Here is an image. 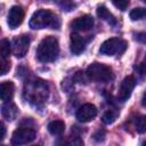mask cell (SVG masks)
Here are the masks:
<instances>
[{
	"mask_svg": "<svg viewBox=\"0 0 146 146\" xmlns=\"http://www.w3.org/2000/svg\"><path fill=\"white\" fill-rule=\"evenodd\" d=\"M35 130L30 127L18 128L13 132L11 136V145L13 146H22L26 145L35 139Z\"/></svg>",
	"mask_w": 146,
	"mask_h": 146,
	"instance_id": "obj_5",
	"label": "cell"
},
{
	"mask_svg": "<svg viewBox=\"0 0 146 146\" xmlns=\"http://www.w3.org/2000/svg\"><path fill=\"white\" fill-rule=\"evenodd\" d=\"M0 127H1V139L3 140L5 139V136H6V128H5V124L2 122L0 123Z\"/></svg>",
	"mask_w": 146,
	"mask_h": 146,
	"instance_id": "obj_25",
	"label": "cell"
},
{
	"mask_svg": "<svg viewBox=\"0 0 146 146\" xmlns=\"http://www.w3.org/2000/svg\"><path fill=\"white\" fill-rule=\"evenodd\" d=\"M138 70H139V73H140V75H141L143 78H146V57H145L144 62H143V63L139 65Z\"/></svg>",
	"mask_w": 146,
	"mask_h": 146,
	"instance_id": "obj_24",
	"label": "cell"
},
{
	"mask_svg": "<svg viewBox=\"0 0 146 146\" xmlns=\"http://www.w3.org/2000/svg\"><path fill=\"white\" fill-rule=\"evenodd\" d=\"M87 40L78 33H72L70 39V48L74 55H80L86 49Z\"/></svg>",
	"mask_w": 146,
	"mask_h": 146,
	"instance_id": "obj_11",
	"label": "cell"
},
{
	"mask_svg": "<svg viewBox=\"0 0 146 146\" xmlns=\"http://www.w3.org/2000/svg\"><path fill=\"white\" fill-rule=\"evenodd\" d=\"M130 18L132 21H139L144 17H146V8H143V7H138V8H135L130 11L129 14Z\"/></svg>",
	"mask_w": 146,
	"mask_h": 146,
	"instance_id": "obj_18",
	"label": "cell"
},
{
	"mask_svg": "<svg viewBox=\"0 0 146 146\" xmlns=\"http://www.w3.org/2000/svg\"><path fill=\"white\" fill-rule=\"evenodd\" d=\"M56 146H83V141L78 136H68L58 140Z\"/></svg>",
	"mask_w": 146,
	"mask_h": 146,
	"instance_id": "obj_15",
	"label": "cell"
},
{
	"mask_svg": "<svg viewBox=\"0 0 146 146\" xmlns=\"http://www.w3.org/2000/svg\"><path fill=\"white\" fill-rule=\"evenodd\" d=\"M116 116H117V112H115L113 110H108L103 115V122L106 123V124H111V123H113L115 121Z\"/></svg>",
	"mask_w": 146,
	"mask_h": 146,
	"instance_id": "obj_19",
	"label": "cell"
},
{
	"mask_svg": "<svg viewBox=\"0 0 146 146\" xmlns=\"http://www.w3.org/2000/svg\"><path fill=\"white\" fill-rule=\"evenodd\" d=\"M59 24L60 23L57 15L48 9H39L34 11L30 19V27L34 30H40L46 27L58 29Z\"/></svg>",
	"mask_w": 146,
	"mask_h": 146,
	"instance_id": "obj_2",
	"label": "cell"
},
{
	"mask_svg": "<svg viewBox=\"0 0 146 146\" xmlns=\"http://www.w3.org/2000/svg\"><path fill=\"white\" fill-rule=\"evenodd\" d=\"M1 74L5 75L9 70H10V64L8 62V59H2L1 58Z\"/></svg>",
	"mask_w": 146,
	"mask_h": 146,
	"instance_id": "obj_22",
	"label": "cell"
},
{
	"mask_svg": "<svg viewBox=\"0 0 146 146\" xmlns=\"http://www.w3.org/2000/svg\"><path fill=\"white\" fill-rule=\"evenodd\" d=\"M29 47H30V38L29 35H25V34L16 36L11 42L13 54L17 58H23L29 51Z\"/></svg>",
	"mask_w": 146,
	"mask_h": 146,
	"instance_id": "obj_6",
	"label": "cell"
},
{
	"mask_svg": "<svg viewBox=\"0 0 146 146\" xmlns=\"http://www.w3.org/2000/svg\"><path fill=\"white\" fill-rule=\"evenodd\" d=\"M141 104L144 105V106H146V92L144 94V96H143V99H141Z\"/></svg>",
	"mask_w": 146,
	"mask_h": 146,
	"instance_id": "obj_26",
	"label": "cell"
},
{
	"mask_svg": "<svg viewBox=\"0 0 146 146\" xmlns=\"http://www.w3.org/2000/svg\"><path fill=\"white\" fill-rule=\"evenodd\" d=\"M97 15L99 18H102L103 21L107 22L110 25H115L116 24V19L115 17L112 15V13L105 7V6H99L97 8Z\"/></svg>",
	"mask_w": 146,
	"mask_h": 146,
	"instance_id": "obj_14",
	"label": "cell"
},
{
	"mask_svg": "<svg viewBox=\"0 0 146 146\" xmlns=\"http://www.w3.org/2000/svg\"><path fill=\"white\" fill-rule=\"evenodd\" d=\"M135 39H136L138 42L146 44V32H139V33H137L136 36H135Z\"/></svg>",
	"mask_w": 146,
	"mask_h": 146,
	"instance_id": "obj_23",
	"label": "cell"
},
{
	"mask_svg": "<svg viewBox=\"0 0 146 146\" xmlns=\"http://www.w3.org/2000/svg\"><path fill=\"white\" fill-rule=\"evenodd\" d=\"M143 146H146V140H145V141L143 143Z\"/></svg>",
	"mask_w": 146,
	"mask_h": 146,
	"instance_id": "obj_27",
	"label": "cell"
},
{
	"mask_svg": "<svg viewBox=\"0 0 146 146\" xmlns=\"http://www.w3.org/2000/svg\"><path fill=\"white\" fill-rule=\"evenodd\" d=\"M113 5H114L116 8H119L120 10H125V9H127V7L129 6V1H127V0L113 1Z\"/></svg>",
	"mask_w": 146,
	"mask_h": 146,
	"instance_id": "obj_21",
	"label": "cell"
},
{
	"mask_svg": "<svg viewBox=\"0 0 146 146\" xmlns=\"http://www.w3.org/2000/svg\"><path fill=\"white\" fill-rule=\"evenodd\" d=\"M11 50V44L9 42V40L7 39H2L0 41V54H1V58L2 59H7L9 54Z\"/></svg>",
	"mask_w": 146,
	"mask_h": 146,
	"instance_id": "obj_17",
	"label": "cell"
},
{
	"mask_svg": "<svg viewBox=\"0 0 146 146\" xmlns=\"http://www.w3.org/2000/svg\"><path fill=\"white\" fill-rule=\"evenodd\" d=\"M65 130V123L60 120H55V121H51L49 124H48V131L54 135V136H58V135H62Z\"/></svg>",
	"mask_w": 146,
	"mask_h": 146,
	"instance_id": "obj_16",
	"label": "cell"
},
{
	"mask_svg": "<svg viewBox=\"0 0 146 146\" xmlns=\"http://www.w3.org/2000/svg\"><path fill=\"white\" fill-rule=\"evenodd\" d=\"M135 86H136V79L132 75H129V76L124 78L122 80L121 84H120L119 92H117V98L121 102H125L131 96V92H132Z\"/></svg>",
	"mask_w": 146,
	"mask_h": 146,
	"instance_id": "obj_7",
	"label": "cell"
},
{
	"mask_svg": "<svg viewBox=\"0 0 146 146\" xmlns=\"http://www.w3.org/2000/svg\"><path fill=\"white\" fill-rule=\"evenodd\" d=\"M33 146H39V145H33Z\"/></svg>",
	"mask_w": 146,
	"mask_h": 146,
	"instance_id": "obj_28",
	"label": "cell"
},
{
	"mask_svg": "<svg viewBox=\"0 0 146 146\" xmlns=\"http://www.w3.org/2000/svg\"><path fill=\"white\" fill-rule=\"evenodd\" d=\"M87 76L89 80L95 82H107L113 78L112 68L102 63H92L88 66Z\"/></svg>",
	"mask_w": 146,
	"mask_h": 146,
	"instance_id": "obj_3",
	"label": "cell"
},
{
	"mask_svg": "<svg viewBox=\"0 0 146 146\" xmlns=\"http://www.w3.org/2000/svg\"><path fill=\"white\" fill-rule=\"evenodd\" d=\"M94 23H95V21L92 18V16L83 15V16H80V17L75 18L71 23V26L75 31H89V30L92 29Z\"/></svg>",
	"mask_w": 146,
	"mask_h": 146,
	"instance_id": "obj_10",
	"label": "cell"
},
{
	"mask_svg": "<svg viewBox=\"0 0 146 146\" xmlns=\"http://www.w3.org/2000/svg\"><path fill=\"white\" fill-rule=\"evenodd\" d=\"M1 113H2V116L7 120H14L16 116H17V113H18V110L16 107L15 104H13L11 102H7L2 105L1 107Z\"/></svg>",
	"mask_w": 146,
	"mask_h": 146,
	"instance_id": "obj_13",
	"label": "cell"
},
{
	"mask_svg": "<svg viewBox=\"0 0 146 146\" xmlns=\"http://www.w3.org/2000/svg\"><path fill=\"white\" fill-rule=\"evenodd\" d=\"M14 91H15V86L11 81H3L0 86V97L1 100H3L5 103L10 102L13 99L14 96Z\"/></svg>",
	"mask_w": 146,
	"mask_h": 146,
	"instance_id": "obj_12",
	"label": "cell"
},
{
	"mask_svg": "<svg viewBox=\"0 0 146 146\" xmlns=\"http://www.w3.org/2000/svg\"><path fill=\"white\" fill-rule=\"evenodd\" d=\"M128 47L127 41L120 39V38H111L104 41L99 48V52L102 55L106 56H113V55H121L125 51Z\"/></svg>",
	"mask_w": 146,
	"mask_h": 146,
	"instance_id": "obj_4",
	"label": "cell"
},
{
	"mask_svg": "<svg viewBox=\"0 0 146 146\" xmlns=\"http://www.w3.org/2000/svg\"><path fill=\"white\" fill-rule=\"evenodd\" d=\"M59 54V43L58 40L52 36L48 35L41 40L36 49V58L42 63L54 62Z\"/></svg>",
	"mask_w": 146,
	"mask_h": 146,
	"instance_id": "obj_1",
	"label": "cell"
},
{
	"mask_svg": "<svg viewBox=\"0 0 146 146\" xmlns=\"http://www.w3.org/2000/svg\"><path fill=\"white\" fill-rule=\"evenodd\" d=\"M24 19V10L21 6H13L9 9L8 17H7V23L10 29H16L18 27Z\"/></svg>",
	"mask_w": 146,
	"mask_h": 146,
	"instance_id": "obj_8",
	"label": "cell"
},
{
	"mask_svg": "<svg viewBox=\"0 0 146 146\" xmlns=\"http://www.w3.org/2000/svg\"><path fill=\"white\" fill-rule=\"evenodd\" d=\"M97 115V108L95 105L92 104H84L82 105L78 112H76V119L80 122H89L91 120H94Z\"/></svg>",
	"mask_w": 146,
	"mask_h": 146,
	"instance_id": "obj_9",
	"label": "cell"
},
{
	"mask_svg": "<svg viewBox=\"0 0 146 146\" xmlns=\"http://www.w3.org/2000/svg\"><path fill=\"white\" fill-rule=\"evenodd\" d=\"M136 130L139 133H145L146 132V115L139 116L136 120Z\"/></svg>",
	"mask_w": 146,
	"mask_h": 146,
	"instance_id": "obj_20",
	"label": "cell"
}]
</instances>
